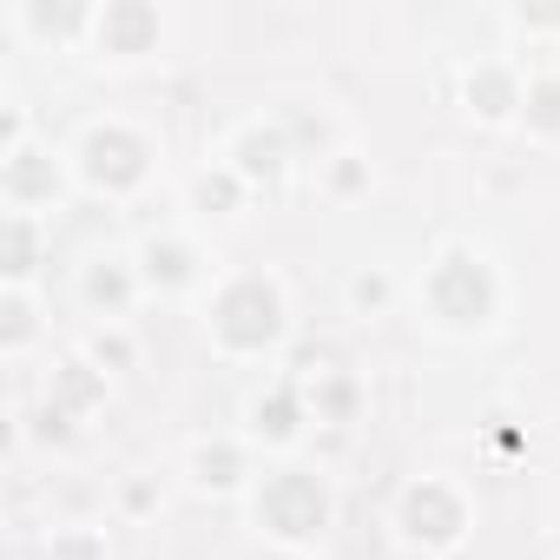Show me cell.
<instances>
[{"mask_svg":"<svg viewBox=\"0 0 560 560\" xmlns=\"http://www.w3.org/2000/svg\"><path fill=\"white\" fill-rule=\"evenodd\" d=\"M198 330H205L211 357H224V363H277L291 350V330H298L291 284L264 264L218 270V284L198 304Z\"/></svg>","mask_w":560,"mask_h":560,"instance_id":"obj_1","label":"cell"},{"mask_svg":"<svg viewBox=\"0 0 560 560\" xmlns=\"http://www.w3.org/2000/svg\"><path fill=\"white\" fill-rule=\"evenodd\" d=\"M416 304H422L429 330H442L455 343H481V337H494L508 324V270L475 237H448L422 264Z\"/></svg>","mask_w":560,"mask_h":560,"instance_id":"obj_2","label":"cell"},{"mask_svg":"<svg viewBox=\"0 0 560 560\" xmlns=\"http://www.w3.org/2000/svg\"><path fill=\"white\" fill-rule=\"evenodd\" d=\"M244 514H250L257 540H270L277 553L311 560L330 540V527H337V488L311 462H270L257 475V488L244 494Z\"/></svg>","mask_w":560,"mask_h":560,"instance_id":"obj_3","label":"cell"},{"mask_svg":"<svg viewBox=\"0 0 560 560\" xmlns=\"http://www.w3.org/2000/svg\"><path fill=\"white\" fill-rule=\"evenodd\" d=\"M67 159H73V178H80L86 198L126 205V198H139L159 178V159L165 152H159V132H145L139 119L106 113V119H86L80 126V139L67 145Z\"/></svg>","mask_w":560,"mask_h":560,"instance_id":"obj_4","label":"cell"},{"mask_svg":"<svg viewBox=\"0 0 560 560\" xmlns=\"http://www.w3.org/2000/svg\"><path fill=\"white\" fill-rule=\"evenodd\" d=\"M389 527L409 553L422 560H448L468 547L475 534V494L455 481V475H409L389 501Z\"/></svg>","mask_w":560,"mask_h":560,"instance_id":"obj_5","label":"cell"},{"mask_svg":"<svg viewBox=\"0 0 560 560\" xmlns=\"http://www.w3.org/2000/svg\"><path fill=\"white\" fill-rule=\"evenodd\" d=\"M172 47V14L159 8V0H100L93 8V34H86V54L113 73L126 67H152L165 60Z\"/></svg>","mask_w":560,"mask_h":560,"instance_id":"obj_6","label":"cell"},{"mask_svg":"<svg viewBox=\"0 0 560 560\" xmlns=\"http://www.w3.org/2000/svg\"><path fill=\"white\" fill-rule=\"evenodd\" d=\"M211 159H224L250 191H277L304 159H298V139H291V126H284V113H244L237 126H224V139H218V152Z\"/></svg>","mask_w":560,"mask_h":560,"instance_id":"obj_7","label":"cell"},{"mask_svg":"<svg viewBox=\"0 0 560 560\" xmlns=\"http://www.w3.org/2000/svg\"><path fill=\"white\" fill-rule=\"evenodd\" d=\"M73 191H80L73 159H67L60 145H47V139H27L14 159H0V205H8V211L54 218Z\"/></svg>","mask_w":560,"mask_h":560,"instance_id":"obj_8","label":"cell"},{"mask_svg":"<svg viewBox=\"0 0 560 560\" xmlns=\"http://www.w3.org/2000/svg\"><path fill=\"white\" fill-rule=\"evenodd\" d=\"M132 264H139L145 298H165V304L205 298V291L218 284V277H211V250H205L191 231H145V237L132 244Z\"/></svg>","mask_w":560,"mask_h":560,"instance_id":"obj_9","label":"cell"},{"mask_svg":"<svg viewBox=\"0 0 560 560\" xmlns=\"http://www.w3.org/2000/svg\"><path fill=\"white\" fill-rule=\"evenodd\" d=\"M311 396H304V383L298 376H270L264 389H250L244 396V442L250 448H264V455H277V462H291L298 448H304V435H311Z\"/></svg>","mask_w":560,"mask_h":560,"instance_id":"obj_10","label":"cell"},{"mask_svg":"<svg viewBox=\"0 0 560 560\" xmlns=\"http://www.w3.org/2000/svg\"><path fill=\"white\" fill-rule=\"evenodd\" d=\"M521 100H527V73L508 54H481L455 80V106L481 132H521Z\"/></svg>","mask_w":560,"mask_h":560,"instance_id":"obj_11","label":"cell"},{"mask_svg":"<svg viewBox=\"0 0 560 560\" xmlns=\"http://www.w3.org/2000/svg\"><path fill=\"white\" fill-rule=\"evenodd\" d=\"M257 448L244 435H191L185 442V488L198 501H244L257 488Z\"/></svg>","mask_w":560,"mask_h":560,"instance_id":"obj_12","label":"cell"},{"mask_svg":"<svg viewBox=\"0 0 560 560\" xmlns=\"http://www.w3.org/2000/svg\"><path fill=\"white\" fill-rule=\"evenodd\" d=\"M73 291H80V304H86L100 324H126V317L145 304V284H139L132 250H93V257L80 264V277H73Z\"/></svg>","mask_w":560,"mask_h":560,"instance_id":"obj_13","label":"cell"},{"mask_svg":"<svg viewBox=\"0 0 560 560\" xmlns=\"http://www.w3.org/2000/svg\"><path fill=\"white\" fill-rule=\"evenodd\" d=\"M93 8H100V0H14L8 21H14V34L27 47H47L54 54V47H86Z\"/></svg>","mask_w":560,"mask_h":560,"instance_id":"obj_14","label":"cell"},{"mask_svg":"<svg viewBox=\"0 0 560 560\" xmlns=\"http://www.w3.org/2000/svg\"><path fill=\"white\" fill-rule=\"evenodd\" d=\"M47 257H54L47 218L0 211V284H21V291H34V277L47 270Z\"/></svg>","mask_w":560,"mask_h":560,"instance_id":"obj_15","label":"cell"},{"mask_svg":"<svg viewBox=\"0 0 560 560\" xmlns=\"http://www.w3.org/2000/svg\"><path fill=\"white\" fill-rule=\"evenodd\" d=\"M250 185L224 165V159H205L191 178H185V211L198 218V224H231V218H244L250 211Z\"/></svg>","mask_w":560,"mask_h":560,"instance_id":"obj_16","label":"cell"},{"mask_svg":"<svg viewBox=\"0 0 560 560\" xmlns=\"http://www.w3.org/2000/svg\"><path fill=\"white\" fill-rule=\"evenodd\" d=\"M106 396H113V376H106V370H93V363L73 350V357H60V363H54V376H47V396H40V402L67 409L73 422H93V416L106 409Z\"/></svg>","mask_w":560,"mask_h":560,"instance_id":"obj_17","label":"cell"},{"mask_svg":"<svg viewBox=\"0 0 560 560\" xmlns=\"http://www.w3.org/2000/svg\"><path fill=\"white\" fill-rule=\"evenodd\" d=\"M304 396H311V416H317V429H350V422H363V409H370V389H363V376L357 370H324V376H311L304 383Z\"/></svg>","mask_w":560,"mask_h":560,"instance_id":"obj_18","label":"cell"},{"mask_svg":"<svg viewBox=\"0 0 560 560\" xmlns=\"http://www.w3.org/2000/svg\"><path fill=\"white\" fill-rule=\"evenodd\" d=\"M40 337H47V304H40V291L0 284V357L21 363V357L40 350Z\"/></svg>","mask_w":560,"mask_h":560,"instance_id":"obj_19","label":"cell"},{"mask_svg":"<svg viewBox=\"0 0 560 560\" xmlns=\"http://www.w3.org/2000/svg\"><path fill=\"white\" fill-rule=\"evenodd\" d=\"M317 191H324L330 205H363V198L376 191V165H370V152H363V145L330 152V159L317 165Z\"/></svg>","mask_w":560,"mask_h":560,"instance_id":"obj_20","label":"cell"},{"mask_svg":"<svg viewBox=\"0 0 560 560\" xmlns=\"http://www.w3.org/2000/svg\"><path fill=\"white\" fill-rule=\"evenodd\" d=\"M521 132H527L534 145H560V67H547V73H527Z\"/></svg>","mask_w":560,"mask_h":560,"instance_id":"obj_21","label":"cell"},{"mask_svg":"<svg viewBox=\"0 0 560 560\" xmlns=\"http://www.w3.org/2000/svg\"><path fill=\"white\" fill-rule=\"evenodd\" d=\"M343 311L350 317H389L396 311V270L389 264H357L350 277H343Z\"/></svg>","mask_w":560,"mask_h":560,"instance_id":"obj_22","label":"cell"},{"mask_svg":"<svg viewBox=\"0 0 560 560\" xmlns=\"http://www.w3.org/2000/svg\"><path fill=\"white\" fill-rule=\"evenodd\" d=\"M80 357L93 363V370H106V376H126V370H139V337H132V324H93L86 330V343H80Z\"/></svg>","mask_w":560,"mask_h":560,"instance_id":"obj_23","label":"cell"},{"mask_svg":"<svg viewBox=\"0 0 560 560\" xmlns=\"http://www.w3.org/2000/svg\"><path fill=\"white\" fill-rule=\"evenodd\" d=\"M284 126L298 139V159H311V165H324L330 152H343V132H337V119L324 106H284Z\"/></svg>","mask_w":560,"mask_h":560,"instance_id":"obj_24","label":"cell"},{"mask_svg":"<svg viewBox=\"0 0 560 560\" xmlns=\"http://www.w3.org/2000/svg\"><path fill=\"white\" fill-rule=\"evenodd\" d=\"M86 435V422H73L67 409H54V402H40L34 416L27 409H14V448L21 442H40V448H73Z\"/></svg>","mask_w":560,"mask_h":560,"instance_id":"obj_25","label":"cell"},{"mask_svg":"<svg viewBox=\"0 0 560 560\" xmlns=\"http://www.w3.org/2000/svg\"><path fill=\"white\" fill-rule=\"evenodd\" d=\"M501 21H508V34H521V40H553V34H560V0H514Z\"/></svg>","mask_w":560,"mask_h":560,"instance_id":"obj_26","label":"cell"},{"mask_svg":"<svg viewBox=\"0 0 560 560\" xmlns=\"http://www.w3.org/2000/svg\"><path fill=\"white\" fill-rule=\"evenodd\" d=\"M40 560H113V547H106L100 527H54V540H47Z\"/></svg>","mask_w":560,"mask_h":560,"instance_id":"obj_27","label":"cell"},{"mask_svg":"<svg viewBox=\"0 0 560 560\" xmlns=\"http://www.w3.org/2000/svg\"><path fill=\"white\" fill-rule=\"evenodd\" d=\"M159 508H165L159 475H126V481H119V514H126V521H152Z\"/></svg>","mask_w":560,"mask_h":560,"instance_id":"obj_28","label":"cell"},{"mask_svg":"<svg viewBox=\"0 0 560 560\" xmlns=\"http://www.w3.org/2000/svg\"><path fill=\"white\" fill-rule=\"evenodd\" d=\"M27 139H34V126H27V106H21V100H0V159H14Z\"/></svg>","mask_w":560,"mask_h":560,"instance_id":"obj_29","label":"cell"}]
</instances>
